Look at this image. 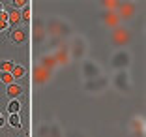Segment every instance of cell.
Instances as JSON below:
<instances>
[{
    "label": "cell",
    "mask_w": 146,
    "mask_h": 137,
    "mask_svg": "<svg viewBox=\"0 0 146 137\" xmlns=\"http://www.w3.org/2000/svg\"><path fill=\"white\" fill-rule=\"evenodd\" d=\"M112 86H114L118 92H129L131 90V79H129V73L125 70H120V72L116 73L114 77H112Z\"/></svg>",
    "instance_id": "6da1fadb"
},
{
    "label": "cell",
    "mask_w": 146,
    "mask_h": 137,
    "mask_svg": "<svg viewBox=\"0 0 146 137\" xmlns=\"http://www.w3.org/2000/svg\"><path fill=\"white\" fill-rule=\"evenodd\" d=\"M51 75H52V72L41 68V66H38V68H36V72H34V79H36V83H38V85H45V83L51 79Z\"/></svg>",
    "instance_id": "ba28073f"
},
{
    "label": "cell",
    "mask_w": 146,
    "mask_h": 137,
    "mask_svg": "<svg viewBox=\"0 0 146 137\" xmlns=\"http://www.w3.org/2000/svg\"><path fill=\"white\" fill-rule=\"evenodd\" d=\"M49 34H52V36H66V34H69L68 23L58 21V19H52V21L49 23Z\"/></svg>",
    "instance_id": "5b68a950"
},
{
    "label": "cell",
    "mask_w": 146,
    "mask_h": 137,
    "mask_svg": "<svg viewBox=\"0 0 146 137\" xmlns=\"http://www.w3.org/2000/svg\"><path fill=\"white\" fill-rule=\"evenodd\" d=\"M103 21H105V25H107V26H114V28H118L120 17H118L114 11H107V13L103 15Z\"/></svg>",
    "instance_id": "5bb4252c"
},
{
    "label": "cell",
    "mask_w": 146,
    "mask_h": 137,
    "mask_svg": "<svg viewBox=\"0 0 146 137\" xmlns=\"http://www.w3.org/2000/svg\"><path fill=\"white\" fill-rule=\"evenodd\" d=\"M105 8H109L111 11H116V8H118V2H105Z\"/></svg>",
    "instance_id": "cb8c5ba5"
},
{
    "label": "cell",
    "mask_w": 146,
    "mask_h": 137,
    "mask_svg": "<svg viewBox=\"0 0 146 137\" xmlns=\"http://www.w3.org/2000/svg\"><path fill=\"white\" fill-rule=\"evenodd\" d=\"M32 9H30V6H25V8L21 9V17H23V21H30L32 19Z\"/></svg>",
    "instance_id": "44dd1931"
},
{
    "label": "cell",
    "mask_w": 146,
    "mask_h": 137,
    "mask_svg": "<svg viewBox=\"0 0 146 137\" xmlns=\"http://www.w3.org/2000/svg\"><path fill=\"white\" fill-rule=\"evenodd\" d=\"M52 56H54L56 64H68L69 58H71V56H69V51H68L66 47H60V49H58V51H56Z\"/></svg>",
    "instance_id": "30bf717a"
},
{
    "label": "cell",
    "mask_w": 146,
    "mask_h": 137,
    "mask_svg": "<svg viewBox=\"0 0 146 137\" xmlns=\"http://www.w3.org/2000/svg\"><path fill=\"white\" fill-rule=\"evenodd\" d=\"M11 70H13V64L9 60H2L0 62V73H11Z\"/></svg>",
    "instance_id": "d6986e66"
},
{
    "label": "cell",
    "mask_w": 146,
    "mask_h": 137,
    "mask_svg": "<svg viewBox=\"0 0 146 137\" xmlns=\"http://www.w3.org/2000/svg\"><path fill=\"white\" fill-rule=\"evenodd\" d=\"M0 116H2V115H0Z\"/></svg>",
    "instance_id": "83f0119b"
},
{
    "label": "cell",
    "mask_w": 146,
    "mask_h": 137,
    "mask_svg": "<svg viewBox=\"0 0 146 137\" xmlns=\"http://www.w3.org/2000/svg\"><path fill=\"white\" fill-rule=\"evenodd\" d=\"M86 53V41L82 38H75V41H73V49L69 55L75 56V58H82Z\"/></svg>",
    "instance_id": "52a82bcc"
},
{
    "label": "cell",
    "mask_w": 146,
    "mask_h": 137,
    "mask_svg": "<svg viewBox=\"0 0 146 137\" xmlns=\"http://www.w3.org/2000/svg\"><path fill=\"white\" fill-rule=\"evenodd\" d=\"M6 124V120H4V116H0V128H2V126Z\"/></svg>",
    "instance_id": "4316f807"
},
{
    "label": "cell",
    "mask_w": 146,
    "mask_h": 137,
    "mask_svg": "<svg viewBox=\"0 0 146 137\" xmlns=\"http://www.w3.org/2000/svg\"><path fill=\"white\" fill-rule=\"evenodd\" d=\"M109 86V79L107 77H96V79H90V81H86L84 88L88 90V92H96V94H99V92H103L105 88Z\"/></svg>",
    "instance_id": "3957f363"
},
{
    "label": "cell",
    "mask_w": 146,
    "mask_h": 137,
    "mask_svg": "<svg viewBox=\"0 0 146 137\" xmlns=\"http://www.w3.org/2000/svg\"><path fill=\"white\" fill-rule=\"evenodd\" d=\"M39 66L45 68V70H49V72H52L58 64H56V60H54V56H52V55H45L41 58V62H39Z\"/></svg>",
    "instance_id": "4fadbf2b"
},
{
    "label": "cell",
    "mask_w": 146,
    "mask_h": 137,
    "mask_svg": "<svg viewBox=\"0 0 146 137\" xmlns=\"http://www.w3.org/2000/svg\"><path fill=\"white\" fill-rule=\"evenodd\" d=\"M25 73H26V70L23 68V66H15V64H13V70H11L13 79H21V77H25Z\"/></svg>",
    "instance_id": "e0dca14e"
},
{
    "label": "cell",
    "mask_w": 146,
    "mask_h": 137,
    "mask_svg": "<svg viewBox=\"0 0 146 137\" xmlns=\"http://www.w3.org/2000/svg\"><path fill=\"white\" fill-rule=\"evenodd\" d=\"M129 64H131V55H129L125 49L116 51L114 56L111 58V66H112L114 70H118V72H120V70H125Z\"/></svg>",
    "instance_id": "7a4b0ae2"
},
{
    "label": "cell",
    "mask_w": 146,
    "mask_h": 137,
    "mask_svg": "<svg viewBox=\"0 0 146 137\" xmlns=\"http://www.w3.org/2000/svg\"><path fill=\"white\" fill-rule=\"evenodd\" d=\"M11 41L15 43V45H21V43H25V39H26V34H25V30L23 28H13V32H11Z\"/></svg>",
    "instance_id": "7c38bea8"
},
{
    "label": "cell",
    "mask_w": 146,
    "mask_h": 137,
    "mask_svg": "<svg viewBox=\"0 0 146 137\" xmlns=\"http://www.w3.org/2000/svg\"><path fill=\"white\" fill-rule=\"evenodd\" d=\"M8 111H9V115L19 113V111H21V102H19V100H11V102L8 103Z\"/></svg>",
    "instance_id": "2e32d148"
},
{
    "label": "cell",
    "mask_w": 146,
    "mask_h": 137,
    "mask_svg": "<svg viewBox=\"0 0 146 137\" xmlns=\"http://www.w3.org/2000/svg\"><path fill=\"white\" fill-rule=\"evenodd\" d=\"M0 83H4L6 86H9V85L15 83V79H13L11 73H0Z\"/></svg>",
    "instance_id": "ac0fdd59"
},
{
    "label": "cell",
    "mask_w": 146,
    "mask_h": 137,
    "mask_svg": "<svg viewBox=\"0 0 146 137\" xmlns=\"http://www.w3.org/2000/svg\"><path fill=\"white\" fill-rule=\"evenodd\" d=\"M82 75H84L86 81H90V79H96L101 75V70H99V66L96 62L86 60V62H82Z\"/></svg>",
    "instance_id": "277c9868"
},
{
    "label": "cell",
    "mask_w": 146,
    "mask_h": 137,
    "mask_svg": "<svg viewBox=\"0 0 146 137\" xmlns=\"http://www.w3.org/2000/svg\"><path fill=\"white\" fill-rule=\"evenodd\" d=\"M8 21H2V19H0V32H2V30H6V28H8Z\"/></svg>",
    "instance_id": "484cf974"
},
{
    "label": "cell",
    "mask_w": 146,
    "mask_h": 137,
    "mask_svg": "<svg viewBox=\"0 0 146 137\" xmlns=\"http://www.w3.org/2000/svg\"><path fill=\"white\" fill-rule=\"evenodd\" d=\"M112 43H116V45H124V43L129 41V32L125 28H114V32H112Z\"/></svg>",
    "instance_id": "8992f818"
},
{
    "label": "cell",
    "mask_w": 146,
    "mask_h": 137,
    "mask_svg": "<svg viewBox=\"0 0 146 137\" xmlns=\"http://www.w3.org/2000/svg\"><path fill=\"white\" fill-rule=\"evenodd\" d=\"M21 11L19 9H11V11H8V25L9 26H17L19 23H21Z\"/></svg>",
    "instance_id": "9a60e30c"
},
{
    "label": "cell",
    "mask_w": 146,
    "mask_h": 137,
    "mask_svg": "<svg viewBox=\"0 0 146 137\" xmlns=\"http://www.w3.org/2000/svg\"><path fill=\"white\" fill-rule=\"evenodd\" d=\"M49 137H62V132H60V128H58L56 124L51 128V132H49Z\"/></svg>",
    "instance_id": "603a6c76"
},
{
    "label": "cell",
    "mask_w": 146,
    "mask_h": 137,
    "mask_svg": "<svg viewBox=\"0 0 146 137\" xmlns=\"http://www.w3.org/2000/svg\"><path fill=\"white\" fill-rule=\"evenodd\" d=\"M9 126H13V128H21V116H19V113L9 115Z\"/></svg>",
    "instance_id": "ffe728a7"
},
{
    "label": "cell",
    "mask_w": 146,
    "mask_h": 137,
    "mask_svg": "<svg viewBox=\"0 0 146 137\" xmlns=\"http://www.w3.org/2000/svg\"><path fill=\"white\" fill-rule=\"evenodd\" d=\"M116 15H118V17H131V15H133L135 13V8L131 4H118V8H116Z\"/></svg>",
    "instance_id": "9c48e42d"
},
{
    "label": "cell",
    "mask_w": 146,
    "mask_h": 137,
    "mask_svg": "<svg viewBox=\"0 0 146 137\" xmlns=\"http://www.w3.org/2000/svg\"><path fill=\"white\" fill-rule=\"evenodd\" d=\"M11 4H13V8H15V9H19V11H21L25 6H28V2H26V0H13Z\"/></svg>",
    "instance_id": "7402d4cb"
},
{
    "label": "cell",
    "mask_w": 146,
    "mask_h": 137,
    "mask_svg": "<svg viewBox=\"0 0 146 137\" xmlns=\"http://www.w3.org/2000/svg\"><path fill=\"white\" fill-rule=\"evenodd\" d=\"M0 19L2 21H8V11L6 9H0Z\"/></svg>",
    "instance_id": "d4e9b609"
},
{
    "label": "cell",
    "mask_w": 146,
    "mask_h": 137,
    "mask_svg": "<svg viewBox=\"0 0 146 137\" xmlns=\"http://www.w3.org/2000/svg\"><path fill=\"white\" fill-rule=\"evenodd\" d=\"M6 94H8V98L17 100L19 96L23 94V86H21V85H17V83H13V85L6 86Z\"/></svg>",
    "instance_id": "8fae6325"
}]
</instances>
